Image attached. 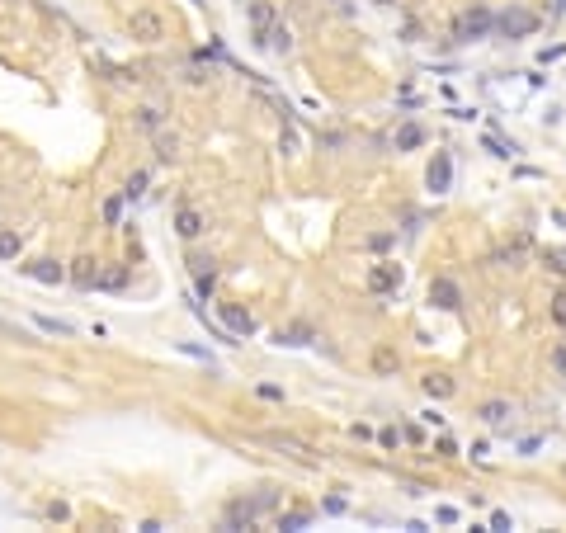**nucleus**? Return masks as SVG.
<instances>
[{"instance_id":"1","label":"nucleus","mask_w":566,"mask_h":533,"mask_svg":"<svg viewBox=\"0 0 566 533\" xmlns=\"http://www.w3.org/2000/svg\"><path fill=\"white\" fill-rule=\"evenodd\" d=\"M496 29H501L505 38H529V33L538 29V19L529 15V10H505V15L496 19Z\"/></svg>"},{"instance_id":"2","label":"nucleus","mask_w":566,"mask_h":533,"mask_svg":"<svg viewBox=\"0 0 566 533\" xmlns=\"http://www.w3.org/2000/svg\"><path fill=\"white\" fill-rule=\"evenodd\" d=\"M429 302L444 307V312H458V307H463V288H458L453 279H434L429 283Z\"/></svg>"},{"instance_id":"3","label":"nucleus","mask_w":566,"mask_h":533,"mask_svg":"<svg viewBox=\"0 0 566 533\" xmlns=\"http://www.w3.org/2000/svg\"><path fill=\"white\" fill-rule=\"evenodd\" d=\"M424 180H429V189H434V194H444V189L453 184V161H448V156H444V151H439V156H434V165H429V175H424Z\"/></svg>"},{"instance_id":"4","label":"nucleus","mask_w":566,"mask_h":533,"mask_svg":"<svg viewBox=\"0 0 566 533\" xmlns=\"http://www.w3.org/2000/svg\"><path fill=\"white\" fill-rule=\"evenodd\" d=\"M24 274L38 279V283H62L66 279V269L57 265V260H33V265H24Z\"/></svg>"},{"instance_id":"5","label":"nucleus","mask_w":566,"mask_h":533,"mask_svg":"<svg viewBox=\"0 0 566 533\" xmlns=\"http://www.w3.org/2000/svg\"><path fill=\"white\" fill-rule=\"evenodd\" d=\"M251 24H255V38H265L274 29V5L269 0H251Z\"/></svg>"},{"instance_id":"6","label":"nucleus","mask_w":566,"mask_h":533,"mask_svg":"<svg viewBox=\"0 0 566 533\" xmlns=\"http://www.w3.org/2000/svg\"><path fill=\"white\" fill-rule=\"evenodd\" d=\"M420 142H424V127L420 123H401V127H396V151H415Z\"/></svg>"},{"instance_id":"7","label":"nucleus","mask_w":566,"mask_h":533,"mask_svg":"<svg viewBox=\"0 0 566 533\" xmlns=\"http://www.w3.org/2000/svg\"><path fill=\"white\" fill-rule=\"evenodd\" d=\"M491 29V15L486 10H477V15H463V24H458V38H477V33Z\"/></svg>"},{"instance_id":"8","label":"nucleus","mask_w":566,"mask_h":533,"mask_svg":"<svg viewBox=\"0 0 566 533\" xmlns=\"http://www.w3.org/2000/svg\"><path fill=\"white\" fill-rule=\"evenodd\" d=\"M255 43L269 47V52H288V47H293V38H288V29H283V24H274V29H269L265 38H255Z\"/></svg>"},{"instance_id":"9","label":"nucleus","mask_w":566,"mask_h":533,"mask_svg":"<svg viewBox=\"0 0 566 533\" xmlns=\"http://www.w3.org/2000/svg\"><path fill=\"white\" fill-rule=\"evenodd\" d=\"M368 288H373V293H387V288H396V265H377L373 274H368Z\"/></svg>"},{"instance_id":"10","label":"nucleus","mask_w":566,"mask_h":533,"mask_svg":"<svg viewBox=\"0 0 566 533\" xmlns=\"http://www.w3.org/2000/svg\"><path fill=\"white\" fill-rule=\"evenodd\" d=\"M175 232H180V236H199V232H203V218H199L194 208H184V213L175 218Z\"/></svg>"},{"instance_id":"11","label":"nucleus","mask_w":566,"mask_h":533,"mask_svg":"<svg viewBox=\"0 0 566 533\" xmlns=\"http://www.w3.org/2000/svg\"><path fill=\"white\" fill-rule=\"evenodd\" d=\"M222 321H227L236 335H251V330H255V321H251L246 312H236V307H222Z\"/></svg>"},{"instance_id":"12","label":"nucleus","mask_w":566,"mask_h":533,"mask_svg":"<svg viewBox=\"0 0 566 533\" xmlns=\"http://www.w3.org/2000/svg\"><path fill=\"white\" fill-rule=\"evenodd\" d=\"M132 33H137V38H161V19L156 15H132Z\"/></svg>"},{"instance_id":"13","label":"nucleus","mask_w":566,"mask_h":533,"mask_svg":"<svg viewBox=\"0 0 566 533\" xmlns=\"http://www.w3.org/2000/svg\"><path fill=\"white\" fill-rule=\"evenodd\" d=\"M482 420H486V425H505V420H510V406H505V401H486V406H482Z\"/></svg>"},{"instance_id":"14","label":"nucleus","mask_w":566,"mask_h":533,"mask_svg":"<svg viewBox=\"0 0 566 533\" xmlns=\"http://www.w3.org/2000/svg\"><path fill=\"white\" fill-rule=\"evenodd\" d=\"M38 330H47V335H76V326H71V321H57V316H38Z\"/></svg>"},{"instance_id":"15","label":"nucleus","mask_w":566,"mask_h":533,"mask_svg":"<svg viewBox=\"0 0 566 533\" xmlns=\"http://www.w3.org/2000/svg\"><path fill=\"white\" fill-rule=\"evenodd\" d=\"M123 283H127V274H123V269H109V274H99V279H94V288H109V293H118Z\"/></svg>"},{"instance_id":"16","label":"nucleus","mask_w":566,"mask_h":533,"mask_svg":"<svg viewBox=\"0 0 566 533\" xmlns=\"http://www.w3.org/2000/svg\"><path fill=\"white\" fill-rule=\"evenodd\" d=\"M424 392H429V396H453V382H448V377H434V373H429V377H424Z\"/></svg>"},{"instance_id":"17","label":"nucleus","mask_w":566,"mask_h":533,"mask_svg":"<svg viewBox=\"0 0 566 533\" xmlns=\"http://www.w3.org/2000/svg\"><path fill=\"white\" fill-rule=\"evenodd\" d=\"M94 279H99V269H94L90 260H80V265H76V283H80V288H94Z\"/></svg>"},{"instance_id":"18","label":"nucleus","mask_w":566,"mask_h":533,"mask_svg":"<svg viewBox=\"0 0 566 533\" xmlns=\"http://www.w3.org/2000/svg\"><path fill=\"white\" fill-rule=\"evenodd\" d=\"M482 142H486V146H491V151H496V156H515V151H519L515 142H501V137H496V132H486V137H482Z\"/></svg>"},{"instance_id":"19","label":"nucleus","mask_w":566,"mask_h":533,"mask_svg":"<svg viewBox=\"0 0 566 533\" xmlns=\"http://www.w3.org/2000/svg\"><path fill=\"white\" fill-rule=\"evenodd\" d=\"M19 255V236L15 232H0V260H15Z\"/></svg>"},{"instance_id":"20","label":"nucleus","mask_w":566,"mask_h":533,"mask_svg":"<svg viewBox=\"0 0 566 533\" xmlns=\"http://www.w3.org/2000/svg\"><path fill=\"white\" fill-rule=\"evenodd\" d=\"M283 151L298 156V127H283Z\"/></svg>"},{"instance_id":"21","label":"nucleus","mask_w":566,"mask_h":533,"mask_svg":"<svg viewBox=\"0 0 566 533\" xmlns=\"http://www.w3.org/2000/svg\"><path fill=\"white\" fill-rule=\"evenodd\" d=\"M142 184H146V175H132V180H127V189H123V199H137V194H142Z\"/></svg>"},{"instance_id":"22","label":"nucleus","mask_w":566,"mask_h":533,"mask_svg":"<svg viewBox=\"0 0 566 533\" xmlns=\"http://www.w3.org/2000/svg\"><path fill=\"white\" fill-rule=\"evenodd\" d=\"M302 524H307V515H302V510H293V515L279 519V529H302Z\"/></svg>"},{"instance_id":"23","label":"nucleus","mask_w":566,"mask_h":533,"mask_svg":"<svg viewBox=\"0 0 566 533\" xmlns=\"http://www.w3.org/2000/svg\"><path fill=\"white\" fill-rule=\"evenodd\" d=\"M118 213H123V199H109V203H104V218L118 222Z\"/></svg>"},{"instance_id":"24","label":"nucleus","mask_w":566,"mask_h":533,"mask_svg":"<svg viewBox=\"0 0 566 533\" xmlns=\"http://www.w3.org/2000/svg\"><path fill=\"white\" fill-rule=\"evenodd\" d=\"M552 316H557V321L566 326V293H557V302H552Z\"/></svg>"},{"instance_id":"25","label":"nucleus","mask_w":566,"mask_h":533,"mask_svg":"<svg viewBox=\"0 0 566 533\" xmlns=\"http://www.w3.org/2000/svg\"><path fill=\"white\" fill-rule=\"evenodd\" d=\"M552 363H557V373L566 377V349H552Z\"/></svg>"},{"instance_id":"26","label":"nucleus","mask_w":566,"mask_h":533,"mask_svg":"<svg viewBox=\"0 0 566 533\" xmlns=\"http://www.w3.org/2000/svg\"><path fill=\"white\" fill-rule=\"evenodd\" d=\"M373 5H396V0H373Z\"/></svg>"}]
</instances>
